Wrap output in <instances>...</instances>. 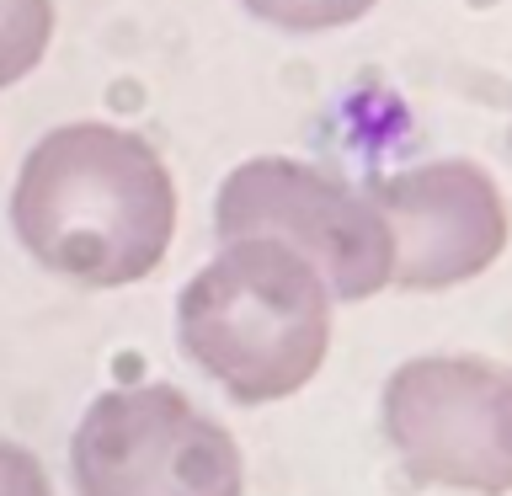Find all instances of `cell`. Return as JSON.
<instances>
[{"label": "cell", "instance_id": "7a4b0ae2", "mask_svg": "<svg viewBox=\"0 0 512 496\" xmlns=\"http://www.w3.org/2000/svg\"><path fill=\"white\" fill-rule=\"evenodd\" d=\"M331 288L272 235L224 240L176 299L182 352L240 406L288 400L331 352Z\"/></svg>", "mask_w": 512, "mask_h": 496}, {"label": "cell", "instance_id": "9c48e42d", "mask_svg": "<svg viewBox=\"0 0 512 496\" xmlns=\"http://www.w3.org/2000/svg\"><path fill=\"white\" fill-rule=\"evenodd\" d=\"M0 496H54L43 464L32 459V448L0 438Z\"/></svg>", "mask_w": 512, "mask_h": 496}, {"label": "cell", "instance_id": "ba28073f", "mask_svg": "<svg viewBox=\"0 0 512 496\" xmlns=\"http://www.w3.org/2000/svg\"><path fill=\"white\" fill-rule=\"evenodd\" d=\"M240 6L283 32H336L363 22L379 0H240Z\"/></svg>", "mask_w": 512, "mask_h": 496}, {"label": "cell", "instance_id": "6da1fadb", "mask_svg": "<svg viewBox=\"0 0 512 496\" xmlns=\"http://www.w3.org/2000/svg\"><path fill=\"white\" fill-rule=\"evenodd\" d=\"M11 224L48 272L86 288H123L166 262L176 182L150 139L112 123H59L16 171Z\"/></svg>", "mask_w": 512, "mask_h": 496}, {"label": "cell", "instance_id": "5b68a950", "mask_svg": "<svg viewBox=\"0 0 512 496\" xmlns=\"http://www.w3.org/2000/svg\"><path fill=\"white\" fill-rule=\"evenodd\" d=\"M214 230L219 240L272 235L283 246H294L326 278L331 299L342 304L374 299L379 288H390L395 272L390 224L374 208V198L288 155L240 160L224 176L214 203Z\"/></svg>", "mask_w": 512, "mask_h": 496}, {"label": "cell", "instance_id": "3957f363", "mask_svg": "<svg viewBox=\"0 0 512 496\" xmlns=\"http://www.w3.org/2000/svg\"><path fill=\"white\" fill-rule=\"evenodd\" d=\"M75 496H246L235 438L176 384L96 395L70 438Z\"/></svg>", "mask_w": 512, "mask_h": 496}, {"label": "cell", "instance_id": "277c9868", "mask_svg": "<svg viewBox=\"0 0 512 496\" xmlns=\"http://www.w3.org/2000/svg\"><path fill=\"white\" fill-rule=\"evenodd\" d=\"M384 443L422 486L512 491V368L470 352L411 358L384 379Z\"/></svg>", "mask_w": 512, "mask_h": 496}, {"label": "cell", "instance_id": "8992f818", "mask_svg": "<svg viewBox=\"0 0 512 496\" xmlns=\"http://www.w3.org/2000/svg\"><path fill=\"white\" fill-rule=\"evenodd\" d=\"M390 224L395 246V288L411 294H443L480 278L507 251L512 219L502 187L475 160H422L368 192Z\"/></svg>", "mask_w": 512, "mask_h": 496}, {"label": "cell", "instance_id": "52a82bcc", "mask_svg": "<svg viewBox=\"0 0 512 496\" xmlns=\"http://www.w3.org/2000/svg\"><path fill=\"white\" fill-rule=\"evenodd\" d=\"M54 43V0H0V91L27 80Z\"/></svg>", "mask_w": 512, "mask_h": 496}]
</instances>
